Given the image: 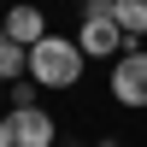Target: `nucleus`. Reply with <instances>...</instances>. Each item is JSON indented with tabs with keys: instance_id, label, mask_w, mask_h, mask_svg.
<instances>
[{
	"instance_id": "nucleus-1",
	"label": "nucleus",
	"mask_w": 147,
	"mask_h": 147,
	"mask_svg": "<svg viewBox=\"0 0 147 147\" xmlns=\"http://www.w3.org/2000/svg\"><path fill=\"white\" fill-rule=\"evenodd\" d=\"M82 47H77V35H59V30H47L41 41L30 47V82L35 88H77L82 82Z\"/></svg>"
},
{
	"instance_id": "nucleus-2",
	"label": "nucleus",
	"mask_w": 147,
	"mask_h": 147,
	"mask_svg": "<svg viewBox=\"0 0 147 147\" xmlns=\"http://www.w3.org/2000/svg\"><path fill=\"white\" fill-rule=\"evenodd\" d=\"M124 41H129V35L118 30L112 0H82V24H77V47H82V59H118V53H124Z\"/></svg>"
},
{
	"instance_id": "nucleus-3",
	"label": "nucleus",
	"mask_w": 147,
	"mask_h": 147,
	"mask_svg": "<svg viewBox=\"0 0 147 147\" xmlns=\"http://www.w3.org/2000/svg\"><path fill=\"white\" fill-rule=\"evenodd\" d=\"M112 100L129 106V112H147V47H124L112 59Z\"/></svg>"
},
{
	"instance_id": "nucleus-4",
	"label": "nucleus",
	"mask_w": 147,
	"mask_h": 147,
	"mask_svg": "<svg viewBox=\"0 0 147 147\" xmlns=\"http://www.w3.org/2000/svg\"><path fill=\"white\" fill-rule=\"evenodd\" d=\"M53 112L30 106V112H6L0 118V147H53Z\"/></svg>"
},
{
	"instance_id": "nucleus-5",
	"label": "nucleus",
	"mask_w": 147,
	"mask_h": 147,
	"mask_svg": "<svg viewBox=\"0 0 147 147\" xmlns=\"http://www.w3.org/2000/svg\"><path fill=\"white\" fill-rule=\"evenodd\" d=\"M0 30H6V41H18V47H35V41L47 35V18H41V6H12Z\"/></svg>"
},
{
	"instance_id": "nucleus-6",
	"label": "nucleus",
	"mask_w": 147,
	"mask_h": 147,
	"mask_svg": "<svg viewBox=\"0 0 147 147\" xmlns=\"http://www.w3.org/2000/svg\"><path fill=\"white\" fill-rule=\"evenodd\" d=\"M112 18H118V30L136 41V35H147V0H112Z\"/></svg>"
},
{
	"instance_id": "nucleus-7",
	"label": "nucleus",
	"mask_w": 147,
	"mask_h": 147,
	"mask_svg": "<svg viewBox=\"0 0 147 147\" xmlns=\"http://www.w3.org/2000/svg\"><path fill=\"white\" fill-rule=\"evenodd\" d=\"M24 77H30V47L6 41V47H0V82L12 88V82H24Z\"/></svg>"
},
{
	"instance_id": "nucleus-8",
	"label": "nucleus",
	"mask_w": 147,
	"mask_h": 147,
	"mask_svg": "<svg viewBox=\"0 0 147 147\" xmlns=\"http://www.w3.org/2000/svg\"><path fill=\"white\" fill-rule=\"evenodd\" d=\"M30 106H41V88L24 77V82H12V88H6V112H30Z\"/></svg>"
},
{
	"instance_id": "nucleus-9",
	"label": "nucleus",
	"mask_w": 147,
	"mask_h": 147,
	"mask_svg": "<svg viewBox=\"0 0 147 147\" xmlns=\"http://www.w3.org/2000/svg\"><path fill=\"white\" fill-rule=\"evenodd\" d=\"M0 106H6V82H0Z\"/></svg>"
},
{
	"instance_id": "nucleus-10",
	"label": "nucleus",
	"mask_w": 147,
	"mask_h": 147,
	"mask_svg": "<svg viewBox=\"0 0 147 147\" xmlns=\"http://www.w3.org/2000/svg\"><path fill=\"white\" fill-rule=\"evenodd\" d=\"M0 47H6V30H0Z\"/></svg>"
}]
</instances>
